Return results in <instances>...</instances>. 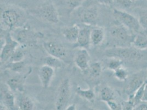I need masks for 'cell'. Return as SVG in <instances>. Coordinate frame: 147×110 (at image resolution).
<instances>
[{"label":"cell","instance_id":"1","mask_svg":"<svg viewBox=\"0 0 147 110\" xmlns=\"http://www.w3.org/2000/svg\"><path fill=\"white\" fill-rule=\"evenodd\" d=\"M1 21L9 30L20 28L25 22L24 11L18 7L1 5Z\"/></svg>","mask_w":147,"mask_h":110},{"label":"cell","instance_id":"2","mask_svg":"<svg viewBox=\"0 0 147 110\" xmlns=\"http://www.w3.org/2000/svg\"><path fill=\"white\" fill-rule=\"evenodd\" d=\"M143 51L144 50L136 49L134 46H117L107 50L105 54L108 57H115L122 60L138 61L144 56Z\"/></svg>","mask_w":147,"mask_h":110},{"label":"cell","instance_id":"3","mask_svg":"<svg viewBox=\"0 0 147 110\" xmlns=\"http://www.w3.org/2000/svg\"><path fill=\"white\" fill-rule=\"evenodd\" d=\"M110 34L118 46L121 47L131 46L135 37L132 31L120 23L110 28Z\"/></svg>","mask_w":147,"mask_h":110},{"label":"cell","instance_id":"4","mask_svg":"<svg viewBox=\"0 0 147 110\" xmlns=\"http://www.w3.org/2000/svg\"><path fill=\"white\" fill-rule=\"evenodd\" d=\"M113 15L118 23L124 25L132 32H139L142 28L139 20L129 13L114 8Z\"/></svg>","mask_w":147,"mask_h":110},{"label":"cell","instance_id":"5","mask_svg":"<svg viewBox=\"0 0 147 110\" xmlns=\"http://www.w3.org/2000/svg\"><path fill=\"white\" fill-rule=\"evenodd\" d=\"M38 16L49 23L56 24L59 22V13L55 6L51 2H44L37 9Z\"/></svg>","mask_w":147,"mask_h":110},{"label":"cell","instance_id":"6","mask_svg":"<svg viewBox=\"0 0 147 110\" xmlns=\"http://www.w3.org/2000/svg\"><path fill=\"white\" fill-rule=\"evenodd\" d=\"M70 96V84L69 79L63 80L59 86L55 100L56 110H62L67 108Z\"/></svg>","mask_w":147,"mask_h":110},{"label":"cell","instance_id":"7","mask_svg":"<svg viewBox=\"0 0 147 110\" xmlns=\"http://www.w3.org/2000/svg\"><path fill=\"white\" fill-rule=\"evenodd\" d=\"M19 45V43L12 37L11 34L7 33L4 45L2 46L1 51V62L2 63L8 62L14 51L18 48Z\"/></svg>","mask_w":147,"mask_h":110},{"label":"cell","instance_id":"8","mask_svg":"<svg viewBox=\"0 0 147 110\" xmlns=\"http://www.w3.org/2000/svg\"><path fill=\"white\" fill-rule=\"evenodd\" d=\"M146 73L141 71L133 75L129 81L126 92L129 97L132 96L141 87L142 85L147 80Z\"/></svg>","mask_w":147,"mask_h":110},{"label":"cell","instance_id":"9","mask_svg":"<svg viewBox=\"0 0 147 110\" xmlns=\"http://www.w3.org/2000/svg\"><path fill=\"white\" fill-rule=\"evenodd\" d=\"M43 46L46 52L50 56L62 60L67 55L66 49L59 43L54 41H46L43 43Z\"/></svg>","mask_w":147,"mask_h":110},{"label":"cell","instance_id":"10","mask_svg":"<svg viewBox=\"0 0 147 110\" xmlns=\"http://www.w3.org/2000/svg\"><path fill=\"white\" fill-rule=\"evenodd\" d=\"M13 92L8 87H1V110L3 107L8 110L15 109V96Z\"/></svg>","mask_w":147,"mask_h":110},{"label":"cell","instance_id":"11","mask_svg":"<svg viewBox=\"0 0 147 110\" xmlns=\"http://www.w3.org/2000/svg\"><path fill=\"white\" fill-rule=\"evenodd\" d=\"M90 56L86 49L79 50L75 56L74 62L76 66L82 72L88 71L90 66Z\"/></svg>","mask_w":147,"mask_h":110},{"label":"cell","instance_id":"12","mask_svg":"<svg viewBox=\"0 0 147 110\" xmlns=\"http://www.w3.org/2000/svg\"><path fill=\"white\" fill-rule=\"evenodd\" d=\"M28 74H17L7 80L6 85L13 92H23L24 91L25 80Z\"/></svg>","mask_w":147,"mask_h":110},{"label":"cell","instance_id":"13","mask_svg":"<svg viewBox=\"0 0 147 110\" xmlns=\"http://www.w3.org/2000/svg\"><path fill=\"white\" fill-rule=\"evenodd\" d=\"M38 74L43 88L45 89L49 88L55 74V69L45 65L39 69Z\"/></svg>","mask_w":147,"mask_h":110},{"label":"cell","instance_id":"14","mask_svg":"<svg viewBox=\"0 0 147 110\" xmlns=\"http://www.w3.org/2000/svg\"><path fill=\"white\" fill-rule=\"evenodd\" d=\"M98 9L96 6L91 7L85 10L80 14L81 22L88 25L96 24L98 19Z\"/></svg>","mask_w":147,"mask_h":110},{"label":"cell","instance_id":"15","mask_svg":"<svg viewBox=\"0 0 147 110\" xmlns=\"http://www.w3.org/2000/svg\"><path fill=\"white\" fill-rule=\"evenodd\" d=\"M36 37H38V34L30 31L29 28H24L18 31L15 39L19 43L28 44L34 41Z\"/></svg>","mask_w":147,"mask_h":110},{"label":"cell","instance_id":"16","mask_svg":"<svg viewBox=\"0 0 147 110\" xmlns=\"http://www.w3.org/2000/svg\"><path fill=\"white\" fill-rule=\"evenodd\" d=\"M91 43V30L87 28L80 29L76 45L81 48L87 49Z\"/></svg>","mask_w":147,"mask_h":110},{"label":"cell","instance_id":"17","mask_svg":"<svg viewBox=\"0 0 147 110\" xmlns=\"http://www.w3.org/2000/svg\"><path fill=\"white\" fill-rule=\"evenodd\" d=\"M80 29L77 24L68 27L63 31V35L65 39L69 43H76Z\"/></svg>","mask_w":147,"mask_h":110},{"label":"cell","instance_id":"18","mask_svg":"<svg viewBox=\"0 0 147 110\" xmlns=\"http://www.w3.org/2000/svg\"><path fill=\"white\" fill-rule=\"evenodd\" d=\"M105 37V31L102 28H94L91 31V41L94 46L99 45L102 43Z\"/></svg>","mask_w":147,"mask_h":110},{"label":"cell","instance_id":"19","mask_svg":"<svg viewBox=\"0 0 147 110\" xmlns=\"http://www.w3.org/2000/svg\"><path fill=\"white\" fill-rule=\"evenodd\" d=\"M18 108L21 110H32L34 109L35 104L32 100L28 95L22 94L18 100Z\"/></svg>","mask_w":147,"mask_h":110},{"label":"cell","instance_id":"20","mask_svg":"<svg viewBox=\"0 0 147 110\" xmlns=\"http://www.w3.org/2000/svg\"><path fill=\"white\" fill-rule=\"evenodd\" d=\"M132 46L141 50H147V35L143 34H139L135 35Z\"/></svg>","mask_w":147,"mask_h":110},{"label":"cell","instance_id":"21","mask_svg":"<svg viewBox=\"0 0 147 110\" xmlns=\"http://www.w3.org/2000/svg\"><path fill=\"white\" fill-rule=\"evenodd\" d=\"M90 76L93 78H97L101 75L102 66L100 62H95L90 65L88 69Z\"/></svg>","mask_w":147,"mask_h":110},{"label":"cell","instance_id":"22","mask_svg":"<svg viewBox=\"0 0 147 110\" xmlns=\"http://www.w3.org/2000/svg\"><path fill=\"white\" fill-rule=\"evenodd\" d=\"M75 92L78 95L87 101L91 102L94 101L95 98V93L91 89L84 90L81 89L80 86H78L75 90Z\"/></svg>","mask_w":147,"mask_h":110},{"label":"cell","instance_id":"23","mask_svg":"<svg viewBox=\"0 0 147 110\" xmlns=\"http://www.w3.org/2000/svg\"><path fill=\"white\" fill-rule=\"evenodd\" d=\"M147 80H146L141 87L136 92L134 95L132 96H130L129 98H132L134 103H135V106L137 104L140 103L142 101V98L144 96V92H146V88H147Z\"/></svg>","mask_w":147,"mask_h":110},{"label":"cell","instance_id":"24","mask_svg":"<svg viewBox=\"0 0 147 110\" xmlns=\"http://www.w3.org/2000/svg\"><path fill=\"white\" fill-rule=\"evenodd\" d=\"M100 99L106 103L112 100H115L114 92L110 87L107 86L102 88L100 92Z\"/></svg>","mask_w":147,"mask_h":110},{"label":"cell","instance_id":"25","mask_svg":"<svg viewBox=\"0 0 147 110\" xmlns=\"http://www.w3.org/2000/svg\"><path fill=\"white\" fill-rule=\"evenodd\" d=\"M45 65L49 66L55 69L61 68L63 66V63L61 59L50 55L45 58Z\"/></svg>","mask_w":147,"mask_h":110},{"label":"cell","instance_id":"26","mask_svg":"<svg viewBox=\"0 0 147 110\" xmlns=\"http://www.w3.org/2000/svg\"><path fill=\"white\" fill-rule=\"evenodd\" d=\"M109 60L107 62V67L115 71L117 69L122 67L123 60L115 57H109Z\"/></svg>","mask_w":147,"mask_h":110},{"label":"cell","instance_id":"27","mask_svg":"<svg viewBox=\"0 0 147 110\" xmlns=\"http://www.w3.org/2000/svg\"><path fill=\"white\" fill-rule=\"evenodd\" d=\"M24 67L25 63L23 61L17 62H9L7 66V68L17 73L22 72Z\"/></svg>","mask_w":147,"mask_h":110},{"label":"cell","instance_id":"28","mask_svg":"<svg viewBox=\"0 0 147 110\" xmlns=\"http://www.w3.org/2000/svg\"><path fill=\"white\" fill-rule=\"evenodd\" d=\"M115 77L120 81H125L128 77V72L127 70L121 67L114 71Z\"/></svg>","mask_w":147,"mask_h":110},{"label":"cell","instance_id":"29","mask_svg":"<svg viewBox=\"0 0 147 110\" xmlns=\"http://www.w3.org/2000/svg\"><path fill=\"white\" fill-rule=\"evenodd\" d=\"M24 58V54L23 52L20 50H16L12 55L8 62H17L22 61Z\"/></svg>","mask_w":147,"mask_h":110},{"label":"cell","instance_id":"30","mask_svg":"<svg viewBox=\"0 0 147 110\" xmlns=\"http://www.w3.org/2000/svg\"><path fill=\"white\" fill-rule=\"evenodd\" d=\"M122 110H134L135 107V103L131 98H129L127 101H123L121 104Z\"/></svg>","mask_w":147,"mask_h":110},{"label":"cell","instance_id":"31","mask_svg":"<svg viewBox=\"0 0 147 110\" xmlns=\"http://www.w3.org/2000/svg\"><path fill=\"white\" fill-rule=\"evenodd\" d=\"M115 2L119 6L125 9L130 8L134 2L132 0H115Z\"/></svg>","mask_w":147,"mask_h":110},{"label":"cell","instance_id":"32","mask_svg":"<svg viewBox=\"0 0 147 110\" xmlns=\"http://www.w3.org/2000/svg\"><path fill=\"white\" fill-rule=\"evenodd\" d=\"M85 0H67V5L71 9H75L80 7Z\"/></svg>","mask_w":147,"mask_h":110},{"label":"cell","instance_id":"33","mask_svg":"<svg viewBox=\"0 0 147 110\" xmlns=\"http://www.w3.org/2000/svg\"><path fill=\"white\" fill-rule=\"evenodd\" d=\"M107 104L108 105V106L109 107L110 110H122L121 104H118L115 101V100H110V101L107 102Z\"/></svg>","mask_w":147,"mask_h":110},{"label":"cell","instance_id":"34","mask_svg":"<svg viewBox=\"0 0 147 110\" xmlns=\"http://www.w3.org/2000/svg\"><path fill=\"white\" fill-rule=\"evenodd\" d=\"M139 22L141 27L145 31H147V13L143 14L140 16Z\"/></svg>","mask_w":147,"mask_h":110},{"label":"cell","instance_id":"35","mask_svg":"<svg viewBox=\"0 0 147 110\" xmlns=\"http://www.w3.org/2000/svg\"><path fill=\"white\" fill-rule=\"evenodd\" d=\"M135 110H147V102L142 101L135 106Z\"/></svg>","mask_w":147,"mask_h":110},{"label":"cell","instance_id":"36","mask_svg":"<svg viewBox=\"0 0 147 110\" xmlns=\"http://www.w3.org/2000/svg\"><path fill=\"white\" fill-rule=\"evenodd\" d=\"M99 3L103 5L110 6L113 4L115 0H97Z\"/></svg>","mask_w":147,"mask_h":110},{"label":"cell","instance_id":"37","mask_svg":"<svg viewBox=\"0 0 147 110\" xmlns=\"http://www.w3.org/2000/svg\"><path fill=\"white\" fill-rule=\"evenodd\" d=\"M65 110H76V105L75 104L71 105L69 106H67V107L65 109Z\"/></svg>","mask_w":147,"mask_h":110},{"label":"cell","instance_id":"38","mask_svg":"<svg viewBox=\"0 0 147 110\" xmlns=\"http://www.w3.org/2000/svg\"><path fill=\"white\" fill-rule=\"evenodd\" d=\"M142 101H146L147 102V90H146V92H144V96L142 98Z\"/></svg>","mask_w":147,"mask_h":110},{"label":"cell","instance_id":"39","mask_svg":"<svg viewBox=\"0 0 147 110\" xmlns=\"http://www.w3.org/2000/svg\"><path fill=\"white\" fill-rule=\"evenodd\" d=\"M132 1H133V2H134V1H136V0H132Z\"/></svg>","mask_w":147,"mask_h":110},{"label":"cell","instance_id":"40","mask_svg":"<svg viewBox=\"0 0 147 110\" xmlns=\"http://www.w3.org/2000/svg\"></svg>","mask_w":147,"mask_h":110}]
</instances>
